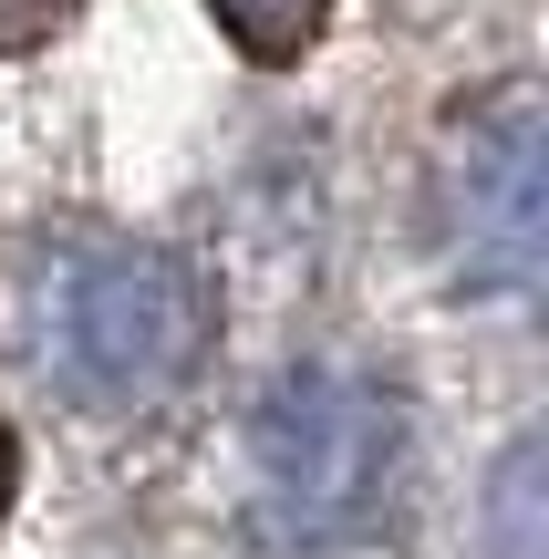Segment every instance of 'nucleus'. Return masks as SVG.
Instances as JSON below:
<instances>
[{"mask_svg": "<svg viewBox=\"0 0 549 559\" xmlns=\"http://www.w3.org/2000/svg\"><path fill=\"white\" fill-rule=\"evenodd\" d=\"M239 487L249 528L270 549H353L405 487V404L343 353H301L260 383L239 425Z\"/></svg>", "mask_w": 549, "mask_h": 559, "instance_id": "f03ea898", "label": "nucleus"}, {"mask_svg": "<svg viewBox=\"0 0 549 559\" xmlns=\"http://www.w3.org/2000/svg\"><path fill=\"white\" fill-rule=\"evenodd\" d=\"M539 104L509 94L477 115L446 156V270L477 300H529L549 260V207H539Z\"/></svg>", "mask_w": 549, "mask_h": 559, "instance_id": "7ed1b4c3", "label": "nucleus"}, {"mask_svg": "<svg viewBox=\"0 0 549 559\" xmlns=\"http://www.w3.org/2000/svg\"><path fill=\"white\" fill-rule=\"evenodd\" d=\"M207 11L228 21V41H239L249 62H301L311 41H322L332 0H207Z\"/></svg>", "mask_w": 549, "mask_h": 559, "instance_id": "20e7f679", "label": "nucleus"}, {"mask_svg": "<svg viewBox=\"0 0 549 559\" xmlns=\"http://www.w3.org/2000/svg\"><path fill=\"white\" fill-rule=\"evenodd\" d=\"M11 487H21V445H11V425H0V519H11Z\"/></svg>", "mask_w": 549, "mask_h": 559, "instance_id": "0eeeda50", "label": "nucleus"}, {"mask_svg": "<svg viewBox=\"0 0 549 559\" xmlns=\"http://www.w3.org/2000/svg\"><path fill=\"white\" fill-rule=\"evenodd\" d=\"M218 300L198 260L115 228H41L0 260V353L83 415H156L198 373Z\"/></svg>", "mask_w": 549, "mask_h": 559, "instance_id": "f257e3e1", "label": "nucleus"}, {"mask_svg": "<svg viewBox=\"0 0 549 559\" xmlns=\"http://www.w3.org/2000/svg\"><path fill=\"white\" fill-rule=\"evenodd\" d=\"M488 549L498 559H539V445H509L488 487Z\"/></svg>", "mask_w": 549, "mask_h": 559, "instance_id": "39448f33", "label": "nucleus"}, {"mask_svg": "<svg viewBox=\"0 0 549 559\" xmlns=\"http://www.w3.org/2000/svg\"><path fill=\"white\" fill-rule=\"evenodd\" d=\"M62 11L73 0H0V52H32L41 32H62Z\"/></svg>", "mask_w": 549, "mask_h": 559, "instance_id": "423d86ee", "label": "nucleus"}]
</instances>
